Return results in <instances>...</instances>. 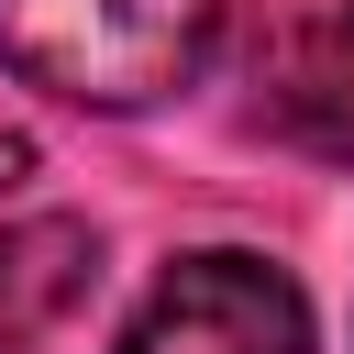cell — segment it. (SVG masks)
<instances>
[{
	"instance_id": "cell-1",
	"label": "cell",
	"mask_w": 354,
	"mask_h": 354,
	"mask_svg": "<svg viewBox=\"0 0 354 354\" xmlns=\"http://www.w3.org/2000/svg\"><path fill=\"white\" fill-rule=\"evenodd\" d=\"M199 55L210 0H0V66L77 111H144L188 88Z\"/></svg>"
},
{
	"instance_id": "cell-2",
	"label": "cell",
	"mask_w": 354,
	"mask_h": 354,
	"mask_svg": "<svg viewBox=\"0 0 354 354\" xmlns=\"http://www.w3.org/2000/svg\"><path fill=\"white\" fill-rule=\"evenodd\" d=\"M111 354H310V299L288 266L210 243L144 288V310L122 321Z\"/></svg>"
},
{
	"instance_id": "cell-3",
	"label": "cell",
	"mask_w": 354,
	"mask_h": 354,
	"mask_svg": "<svg viewBox=\"0 0 354 354\" xmlns=\"http://www.w3.org/2000/svg\"><path fill=\"white\" fill-rule=\"evenodd\" d=\"M254 111H266L277 144H299L321 166H354V0H332V11H310L266 44Z\"/></svg>"
},
{
	"instance_id": "cell-4",
	"label": "cell",
	"mask_w": 354,
	"mask_h": 354,
	"mask_svg": "<svg viewBox=\"0 0 354 354\" xmlns=\"http://www.w3.org/2000/svg\"><path fill=\"white\" fill-rule=\"evenodd\" d=\"M88 277H100L88 221H22V232H0V332H33L55 310H77Z\"/></svg>"
},
{
	"instance_id": "cell-5",
	"label": "cell",
	"mask_w": 354,
	"mask_h": 354,
	"mask_svg": "<svg viewBox=\"0 0 354 354\" xmlns=\"http://www.w3.org/2000/svg\"><path fill=\"white\" fill-rule=\"evenodd\" d=\"M22 177H33V144H22V133H0V188H22Z\"/></svg>"
}]
</instances>
